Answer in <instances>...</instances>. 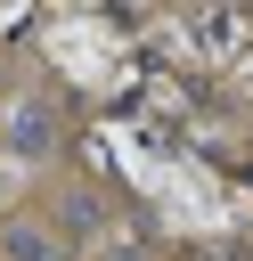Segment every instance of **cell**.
I'll return each mask as SVG.
<instances>
[{
	"label": "cell",
	"instance_id": "cell-1",
	"mask_svg": "<svg viewBox=\"0 0 253 261\" xmlns=\"http://www.w3.org/2000/svg\"><path fill=\"white\" fill-rule=\"evenodd\" d=\"M0 261H65V245H57L49 228H33V220H16V228L0 237Z\"/></svg>",
	"mask_w": 253,
	"mask_h": 261
},
{
	"label": "cell",
	"instance_id": "cell-2",
	"mask_svg": "<svg viewBox=\"0 0 253 261\" xmlns=\"http://www.w3.org/2000/svg\"><path fill=\"white\" fill-rule=\"evenodd\" d=\"M8 147H16V155H41V147H49V114H41V106H24V114L8 122Z\"/></svg>",
	"mask_w": 253,
	"mask_h": 261
}]
</instances>
